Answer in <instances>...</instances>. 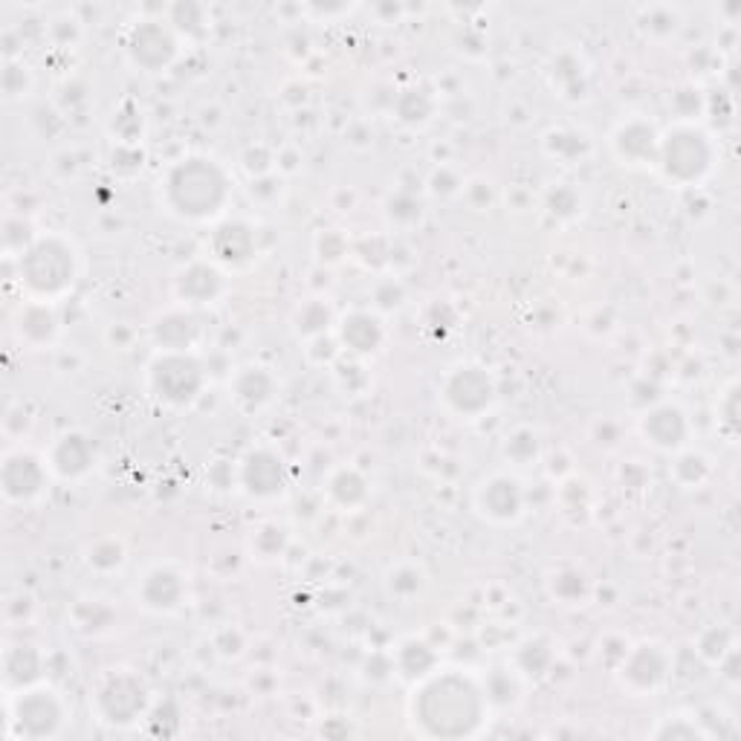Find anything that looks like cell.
Instances as JSON below:
<instances>
[{"instance_id":"obj_18","label":"cell","mask_w":741,"mask_h":741,"mask_svg":"<svg viewBox=\"0 0 741 741\" xmlns=\"http://www.w3.org/2000/svg\"><path fill=\"white\" fill-rule=\"evenodd\" d=\"M198 334H200L198 319H194L191 313L183 311L165 313L163 319L154 325L156 346H163L165 351H186V348L194 346Z\"/></svg>"},{"instance_id":"obj_30","label":"cell","mask_w":741,"mask_h":741,"mask_svg":"<svg viewBox=\"0 0 741 741\" xmlns=\"http://www.w3.org/2000/svg\"><path fill=\"white\" fill-rule=\"evenodd\" d=\"M507 455L516 457V461H527V457L536 455V438L530 431H518L516 438L507 443Z\"/></svg>"},{"instance_id":"obj_26","label":"cell","mask_w":741,"mask_h":741,"mask_svg":"<svg viewBox=\"0 0 741 741\" xmlns=\"http://www.w3.org/2000/svg\"><path fill=\"white\" fill-rule=\"evenodd\" d=\"M431 666H435V655H431L429 646H423V643H405L403 652H400V669H403L409 678H423V675H429Z\"/></svg>"},{"instance_id":"obj_7","label":"cell","mask_w":741,"mask_h":741,"mask_svg":"<svg viewBox=\"0 0 741 741\" xmlns=\"http://www.w3.org/2000/svg\"><path fill=\"white\" fill-rule=\"evenodd\" d=\"M99 709L111 725H130L146 713V687L134 675H111L99 690Z\"/></svg>"},{"instance_id":"obj_19","label":"cell","mask_w":741,"mask_h":741,"mask_svg":"<svg viewBox=\"0 0 741 741\" xmlns=\"http://www.w3.org/2000/svg\"><path fill=\"white\" fill-rule=\"evenodd\" d=\"M52 469L64 478H78L90 469L93 452L81 435H64V438L52 447Z\"/></svg>"},{"instance_id":"obj_31","label":"cell","mask_w":741,"mask_h":741,"mask_svg":"<svg viewBox=\"0 0 741 741\" xmlns=\"http://www.w3.org/2000/svg\"><path fill=\"white\" fill-rule=\"evenodd\" d=\"M172 17H174V24H180V26L203 24V9L194 7V3H180V7L172 9Z\"/></svg>"},{"instance_id":"obj_10","label":"cell","mask_w":741,"mask_h":741,"mask_svg":"<svg viewBox=\"0 0 741 741\" xmlns=\"http://www.w3.org/2000/svg\"><path fill=\"white\" fill-rule=\"evenodd\" d=\"M0 483L7 499L12 501H29L35 495H41L43 483H47V469L35 455L26 452H15L3 461V473H0Z\"/></svg>"},{"instance_id":"obj_17","label":"cell","mask_w":741,"mask_h":741,"mask_svg":"<svg viewBox=\"0 0 741 741\" xmlns=\"http://www.w3.org/2000/svg\"><path fill=\"white\" fill-rule=\"evenodd\" d=\"M221 290H224V276L209 264H191L177 278V296L186 302H215Z\"/></svg>"},{"instance_id":"obj_5","label":"cell","mask_w":741,"mask_h":741,"mask_svg":"<svg viewBox=\"0 0 741 741\" xmlns=\"http://www.w3.org/2000/svg\"><path fill=\"white\" fill-rule=\"evenodd\" d=\"M151 388L165 403L189 405L203 388V368L186 351H165L151 365Z\"/></svg>"},{"instance_id":"obj_28","label":"cell","mask_w":741,"mask_h":741,"mask_svg":"<svg viewBox=\"0 0 741 741\" xmlns=\"http://www.w3.org/2000/svg\"><path fill=\"white\" fill-rule=\"evenodd\" d=\"M90 562H93L96 568H102V570L120 568L122 565V548L116 542H99L93 551H90Z\"/></svg>"},{"instance_id":"obj_4","label":"cell","mask_w":741,"mask_h":741,"mask_svg":"<svg viewBox=\"0 0 741 741\" xmlns=\"http://www.w3.org/2000/svg\"><path fill=\"white\" fill-rule=\"evenodd\" d=\"M657 156L669 180L695 183L709 172L713 163V148L701 130L678 128L657 146Z\"/></svg>"},{"instance_id":"obj_16","label":"cell","mask_w":741,"mask_h":741,"mask_svg":"<svg viewBox=\"0 0 741 741\" xmlns=\"http://www.w3.org/2000/svg\"><path fill=\"white\" fill-rule=\"evenodd\" d=\"M666 661L655 646H638L626 657L623 664V678L635 687V690H655L657 683L664 681Z\"/></svg>"},{"instance_id":"obj_2","label":"cell","mask_w":741,"mask_h":741,"mask_svg":"<svg viewBox=\"0 0 741 741\" xmlns=\"http://www.w3.org/2000/svg\"><path fill=\"white\" fill-rule=\"evenodd\" d=\"M165 203L174 215L189 221H206L217 215L229 194L224 168L206 156H189L174 165L163 183Z\"/></svg>"},{"instance_id":"obj_25","label":"cell","mask_w":741,"mask_h":741,"mask_svg":"<svg viewBox=\"0 0 741 741\" xmlns=\"http://www.w3.org/2000/svg\"><path fill=\"white\" fill-rule=\"evenodd\" d=\"M330 492H334V499H337L339 504L354 507V504H360V501L365 499V481L354 473V469H342V473L330 481Z\"/></svg>"},{"instance_id":"obj_15","label":"cell","mask_w":741,"mask_h":741,"mask_svg":"<svg viewBox=\"0 0 741 741\" xmlns=\"http://www.w3.org/2000/svg\"><path fill=\"white\" fill-rule=\"evenodd\" d=\"M643 435H646L657 449H678L687 440V420L681 409L675 405H661L643 417Z\"/></svg>"},{"instance_id":"obj_27","label":"cell","mask_w":741,"mask_h":741,"mask_svg":"<svg viewBox=\"0 0 741 741\" xmlns=\"http://www.w3.org/2000/svg\"><path fill=\"white\" fill-rule=\"evenodd\" d=\"M328 322H330V311L325 307V304H319V302L304 304L302 313H299V334H304V337H311V334H322V330L328 328Z\"/></svg>"},{"instance_id":"obj_6","label":"cell","mask_w":741,"mask_h":741,"mask_svg":"<svg viewBox=\"0 0 741 741\" xmlns=\"http://www.w3.org/2000/svg\"><path fill=\"white\" fill-rule=\"evenodd\" d=\"M492 397H495V386L481 365H457L443 382V400L452 412L464 414V417H478L487 412Z\"/></svg>"},{"instance_id":"obj_8","label":"cell","mask_w":741,"mask_h":741,"mask_svg":"<svg viewBox=\"0 0 741 741\" xmlns=\"http://www.w3.org/2000/svg\"><path fill=\"white\" fill-rule=\"evenodd\" d=\"M128 52L139 67L154 73V70H163L172 64L177 43H174L172 33L160 21H139L128 35Z\"/></svg>"},{"instance_id":"obj_11","label":"cell","mask_w":741,"mask_h":741,"mask_svg":"<svg viewBox=\"0 0 741 741\" xmlns=\"http://www.w3.org/2000/svg\"><path fill=\"white\" fill-rule=\"evenodd\" d=\"M241 481L255 499H273L285 490V464L269 449H255L243 461Z\"/></svg>"},{"instance_id":"obj_21","label":"cell","mask_w":741,"mask_h":741,"mask_svg":"<svg viewBox=\"0 0 741 741\" xmlns=\"http://www.w3.org/2000/svg\"><path fill=\"white\" fill-rule=\"evenodd\" d=\"M614 146L620 151L623 160H631V163H640V160H649V156L657 154V137L655 128L646 125V122H629L617 130V139Z\"/></svg>"},{"instance_id":"obj_9","label":"cell","mask_w":741,"mask_h":741,"mask_svg":"<svg viewBox=\"0 0 741 741\" xmlns=\"http://www.w3.org/2000/svg\"><path fill=\"white\" fill-rule=\"evenodd\" d=\"M15 721L21 733L29 739L52 736L61 725V704L52 692H26L15 701Z\"/></svg>"},{"instance_id":"obj_1","label":"cell","mask_w":741,"mask_h":741,"mask_svg":"<svg viewBox=\"0 0 741 741\" xmlns=\"http://www.w3.org/2000/svg\"><path fill=\"white\" fill-rule=\"evenodd\" d=\"M483 716V699L469 678L443 673L420 687L414 699V718L431 736L455 739L469 736Z\"/></svg>"},{"instance_id":"obj_14","label":"cell","mask_w":741,"mask_h":741,"mask_svg":"<svg viewBox=\"0 0 741 741\" xmlns=\"http://www.w3.org/2000/svg\"><path fill=\"white\" fill-rule=\"evenodd\" d=\"M209 247H212V255L229 267H241L255 255V238H252L250 226L238 224V221L217 226Z\"/></svg>"},{"instance_id":"obj_24","label":"cell","mask_w":741,"mask_h":741,"mask_svg":"<svg viewBox=\"0 0 741 741\" xmlns=\"http://www.w3.org/2000/svg\"><path fill=\"white\" fill-rule=\"evenodd\" d=\"M41 673V657L33 646H15L7 655V678L12 683H21L26 687L29 681H35Z\"/></svg>"},{"instance_id":"obj_12","label":"cell","mask_w":741,"mask_h":741,"mask_svg":"<svg viewBox=\"0 0 741 741\" xmlns=\"http://www.w3.org/2000/svg\"><path fill=\"white\" fill-rule=\"evenodd\" d=\"M522 504H525L522 487L513 478H507V475L490 478L481 487V492H478V507L492 522H513L522 513Z\"/></svg>"},{"instance_id":"obj_20","label":"cell","mask_w":741,"mask_h":741,"mask_svg":"<svg viewBox=\"0 0 741 741\" xmlns=\"http://www.w3.org/2000/svg\"><path fill=\"white\" fill-rule=\"evenodd\" d=\"M339 334H342V342L348 346V351H354V354H374L379 342H382V325L370 313H351V316H346Z\"/></svg>"},{"instance_id":"obj_23","label":"cell","mask_w":741,"mask_h":741,"mask_svg":"<svg viewBox=\"0 0 741 741\" xmlns=\"http://www.w3.org/2000/svg\"><path fill=\"white\" fill-rule=\"evenodd\" d=\"M273 388H276V382L264 368H243L235 377V397L243 405H250V409H259V405L267 403L273 397Z\"/></svg>"},{"instance_id":"obj_22","label":"cell","mask_w":741,"mask_h":741,"mask_svg":"<svg viewBox=\"0 0 741 741\" xmlns=\"http://www.w3.org/2000/svg\"><path fill=\"white\" fill-rule=\"evenodd\" d=\"M17 330H21V337H24L26 342L43 346V342H50V339L55 337L59 319H55V313H52L47 304H29V307L21 313V319H17Z\"/></svg>"},{"instance_id":"obj_3","label":"cell","mask_w":741,"mask_h":741,"mask_svg":"<svg viewBox=\"0 0 741 741\" xmlns=\"http://www.w3.org/2000/svg\"><path fill=\"white\" fill-rule=\"evenodd\" d=\"M21 281L41 299L67 293L76 281V252L55 235L38 238L26 247L21 259Z\"/></svg>"},{"instance_id":"obj_29","label":"cell","mask_w":741,"mask_h":741,"mask_svg":"<svg viewBox=\"0 0 741 741\" xmlns=\"http://www.w3.org/2000/svg\"><path fill=\"white\" fill-rule=\"evenodd\" d=\"M553 591H556V596L560 600H579L582 596V591H586V582H582V577L579 574H562L560 579H556V586H553Z\"/></svg>"},{"instance_id":"obj_13","label":"cell","mask_w":741,"mask_h":741,"mask_svg":"<svg viewBox=\"0 0 741 741\" xmlns=\"http://www.w3.org/2000/svg\"><path fill=\"white\" fill-rule=\"evenodd\" d=\"M183 594H186L183 577L168 568H154L151 574H146L142 586H139V600L151 612H172L183 603Z\"/></svg>"}]
</instances>
